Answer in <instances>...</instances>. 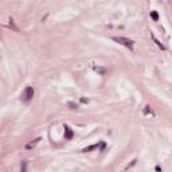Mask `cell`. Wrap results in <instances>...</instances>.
I'll use <instances>...</instances> for the list:
<instances>
[{
  "label": "cell",
  "mask_w": 172,
  "mask_h": 172,
  "mask_svg": "<svg viewBox=\"0 0 172 172\" xmlns=\"http://www.w3.org/2000/svg\"><path fill=\"white\" fill-rule=\"evenodd\" d=\"M32 97H34V89H32L31 86H27V87L24 89V92H23V94H22V101L28 102Z\"/></svg>",
  "instance_id": "2"
},
{
  "label": "cell",
  "mask_w": 172,
  "mask_h": 172,
  "mask_svg": "<svg viewBox=\"0 0 172 172\" xmlns=\"http://www.w3.org/2000/svg\"><path fill=\"white\" fill-rule=\"evenodd\" d=\"M98 148V144H93V145H89V147H86V148H83V152H90V151H93V149H97Z\"/></svg>",
  "instance_id": "5"
},
{
  "label": "cell",
  "mask_w": 172,
  "mask_h": 172,
  "mask_svg": "<svg viewBox=\"0 0 172 172\" xmlns=\"http://www.w3.org/2000/svg\"><path fill=\"white\" fill-rule=\"evenodd\" d=\"M151 18H152L155 22H157V20H159V15H157L156 11H152V12H151Z\"/></svg>",
  "instance_id": "6"
},
{
  "label": "cell",
  "mask_w": 172,
  "mask_h": 172,
  "mask_svg": "<svg viewBox=\"0 0 172 172\" xmlns=\"http://www.w3.org/2000/svg\"><path fill=\"white\" fill-rule=\"evenodd\" d=\"M69 105L71 106V109H75V108H77V104H74V102H70Z\"/></svg>",
  "instance_id": "10"
},
{
  "label": "cell",
  "mask_w": 172,
  "mask_h": 172,
  "mask_svg": "<svg viewBox=\"0 0 172 172\" xmlns=\"http://www.w3.org/2000/svg\"><path fill=\"white\" fill-rule=\"evenodd\" d=\"M26 168H27V163L23 161L22 163V168H20V172H26Z\"/></svg>",
  "instance_id": "9"
},
{
  "label": "cell",
  "mask_w": 172,
  "mask_h": 172,
  "mask_svg": "<svg viewBox=\"0 0 172 172\" xmlns=\"http://www.w3.org/2000/svg\"><path fill=\"white\" fill-rule=\"evenodd\" d=\"M41 140H42V137H36L35 140H32V141H30V143H27L26 144V149H34V148L38 145L39 143H41Z\"/></svg>",
  "instance_id": "3"
},
{
  "label": "cell",
  "mask_w": 172,
  "mask_h": 172,
  "mask_svg": "<svg viewBox=\"0 0 172 172\" xmlns=\"http://www.w3.org/2000/svg\"><path fill=\"white\" fill-rule=\"evenodd\" d=\"M113 41L120 43V45H122V46H125V47H128L129 50L133 48V42L128 38H124V36H113Z\"/></svg>",
  "instance_id": "1"
},
{
  "label": "cell",
  "mask_w": 172,
  "mask_h": 172,
  "mask_svg": "<svg viewBox=\"0 0 172 172\" xmlns=\"http://www.w3.org/2000/svg\"><path fill=\"white\" fill-rule=\"evenodd\" d=\"M94 70L98 71V73H101V74H105V69H102V67H97V66H94Z\"/></svg>",
  "instance_id": "7"
},
{
  "label": "cell",
  "mask_w": 172,
  "mask_h": 172,
  "mask_svg": "<svg viewBox=\"0 0 172 172\" xmlns=\"http://www.w3.org/2000/svg\"><path fill=\"white\" fill-rule=\"evenodd\" d=\"M73 131H71L70 128L67 127V125H65V139H67V140H70L71 137H73Z\"/></svg>",
  "instance_id": "4"
},
{
  "label": "cell",
  "mask_w": 172,
  "mask_h": 172,
  "mask_svg": "<svg viewBox=\"0 0 172 172\" xmlns=\"http://www.w3.org/2000/svg\"><path fill=\"white\" fill-rule=\"evenodd\" d=\"M153 39H155V42H156V45H157V46H159V47H160V48H161V50H166V46H163V45H161V43H160V42H159V41H157V39H156V38H153Z\"/></svg>",
  "instance_id": "8"
}]
</instances>
